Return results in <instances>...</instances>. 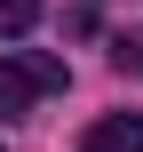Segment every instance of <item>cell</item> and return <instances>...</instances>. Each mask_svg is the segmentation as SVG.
<instances>
[{
  "mask_svg": "<svg viewBox=\"0 0 143 152\" xmlns=\"http://www.w3.org/2000/svg\"><path fill=\"white\" fill-rule=\"evenodd\" d=\"M72 72H64V56H40V48H24V56H0V120H16L24 104H40V96H56Z\"/></svg>",
  "mask_w": 143,
  "mask_h": 152,
  "instance_id": "cell-1",
  "label": "cell"
},
{
  "mask_svg": "<svg viewBox=\"0 0 143 152\" xmlns=\"http://www.w3.org/2000/svg\"><path fill=\"white\" fill-rule=\"evenodd\" d=\"M32 24H40V0H0V40H16Z\"/></svg>",
  "mask_w": 143,
  "mask_h": 152,
  "instance_id": "cell-3",
  "label": "cell"
},
{
  "mask_svg": "<svg viewBox=\"0 0 143 152\" xmlns=\"http://www.w3.org/2000/svg\"><path fill=\"white\" fill-rule=\"evenodd\" d=\"M80 152H143V112H119V120H96Z\"/></svg>",
  "mask_w": 143,
  "mask_h": 152,
  "instance_id": "cell-2",
  "label": "cell"
},
{
  "mask_svg": "<svg viewBox=\"0 0 143 152\" xmlns=\"http://www.w3.org/2000/svg\"><path fill=\"white\" fill-rule=\"evenodd\" d=\"M119 72H143V32H135V40H119Z\"/></svg>",
  "mask_w": 143,
  "mask_h": 152,
  "instance_id": "cell-4",
  "label": "cell"
}]
</instances>
